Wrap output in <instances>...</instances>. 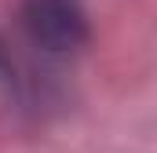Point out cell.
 Wrapping results in <instances>:
<instances>
[{"label":"cell","instance_id":"6da1fadb","mask_svg":"<svg viewBox=\"0 0 157 153\" xmlns=\"http://www.w3.org/2000/svg\"><path fill=\"white\" fill-rule=\"evenodd\" d=\"M18 26L26 40L48 58H70L91 40L84 0H22Z\"/></svg>","mask_w":157,"mask_h":153},{"label":"cell","instance_id":"7a4b0ae2","mask_svg":"<svg viewBox=\"0 0 157 153\" xmlns=\"http://www.w3.org/2000/svg\"><path fill=\"white\" fill-rule=\"evenodd\" d=\"M0 88H15V58H11L4 37H0Z\"/></svg>","mask_w":157,"mask_h":153}]
</instances>
